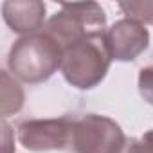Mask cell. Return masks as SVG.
<instances>
[{"label": "cell", "instance_id": "8992f818", "mask_svg": "<svg viewBox=\"0 0 153 153\" xmlns=\"http://www.w3.org/2000/svg\"><path fill=\"white\" fill-rule=\"evenodd\" d=\"M106 43L112 59L115 61H133L140 56L149 45L148 29L130 18L115 22L106 29Z\"/></svg>", "mask_w": 153, "mask_h": 153}, {"label": "cell", "instance_id": "3957f363", "mask_svg": "<svg viewBox=\"0 0 153 153\" xmlns=\"http://www.w3.org/2000/svg\"><path fill=\"white\" fill-rule=\"evenodd\" d=\"M126 142L128 139L121 126L106 115L85 114L74 117L70 137L74 153H123Z\"/></svg>", "mask_w": 153, "mask_h": 153}, {"label": "cell", "instance_id": "7a4b0ae2", "mask_svg": "<svg viewBox=\"0 0 153 153\" xmlns=\"http://www.w3.org/2000/svg\"><path fill=\"white\" fill-rule=\"evenodd\" d=\"M63 47L43 29L16 40L7 56V67L18 79L36 85L43 83L61 68Z\"/></svg>", "mask_w": 153, "mask_h": 153}, {"label": "cell", "instance_id": "277c9868", "mask_svg": "<svg viewBox=\"0 0 153 153\" xmlns=\"http://www.w3.org/2000/svg\"><path fill=\"white\" fill-rule=\"evenodd\" d=\"M106 25V15L96 2L85 4H61V11L56 13L43 27L63 51L87 36L92 31H103Z\"/></svg>", "mask_w": 153, "mask_h": 153}, {"label": "cell", "instance_id": "ba28073f", "mask_svg": "<svg viewBox=\"0 0 153 153\" xmlns=\"http://www.w3.org/2000/svg\"><path fill=\"white\" fill-rule=\"evenodd\" d=\"M24 106V90L9 76V72H2V115L7 117L11 114L20 112Z\"/></svg>", "mask_w": 153, "mask_h": 153}, {"label": "cell", "instance_id": "30bf717a", "mask_svg": "<svg viewBox=\"0 0 153 153\" xmlns=\"http://www.w3.org/2000/svg\"><path fill=\"white\" fill-rule=\"evenodd\" d=\"M123 153H153V130L146 131L139 139H130Z\"/></svg>", "mask_w": 153, "mask_h": 153}, {"label": "cell", "instance_id": "5b68a950", "mask_svg": "<svg viewBox=\"0 0 153 153\" xmlns=\"http://www.w3.org/2000/svg\"><path fill=\"white\" fill-rule=\"evenodd\" d=\"M74 117L29 119L18 124V140L29 151H54L70 146Z\"/></svg>", "mask_w": 153, "mask_h": 153}, {"label": "cell", "instance_id": "9c48e42d", "mask_svg": "<svg viewBox=\"0 0 153 153\" xmlns=\"http://www.w3.org/2000/svg\"><path fill=\"white\" fill-rule=\"evenodd\" d=\"M119 9L130 20L153 25V2H119Z\"/></svg>", "mask_w": 153, "mask_h": 153}, {"label": "cell", "instance_id": "52a82bcc", "mask_svg": "<svg viewBox=\"0 0 153 153\" xmlns=\"http://www.w3.org/2000/svg\"><path fill=\"white\" fill-rule=\"evenodd\" d=\"M45 4L38 0H7L2 4L6 24L18 34H34L42 31L45 20Z\"/></svg>", "mask_w": 153, "mask_h": 153}, {"label": "cell", "instance_id": "6da1fadb", "mask_svg": "<svg viewBox=\"0 0 153 153\" xmlns=\"http://www.w3.org/2000/svg\"><path fill=\"white\" fill-rule=\"evenodd\" d=\"M110 63L106 31H92L63 51L61 72L68 85L90 90L106 78Z\"/></svg>", "mask_w": 153, "mask_h": 153}, {"label": "cell", "instance_id": "8fae6325", "mask_svg": "<svg viewBox=\"0 0 153 153\" xmlns=\"http://www.w3.org/2000/svg\"><path fill=\"white\" fill-rule=\"evenodd\" d=\"M139 92L142 99L153 106V65L139 72Z\"/></svg>", "mask_w": 153, "mask_h": 153}]
</instances>
